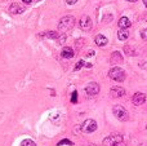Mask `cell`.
I'll use <instances>...</instances> for the list:
<instances>
[{
    "instance_id": "cell-27",
    "label": "cell",
    "mask_w": 147,
    "mask_h": 146,
    "mask_svg": "<svg viewBox=\"0 0 147 146\" xmlns=\"http://www.w3.org/2000/svg\"><path fill=\"white\" fill-rule=\"evenodd\" d=\"M115 146H125L124 142H120V144H117V145H115Z\"/></svg>"
},
{
    "instance_id": "cell-16",
    "label": "cell",
    "mask_w": 147,
    "mask_h": 146,
    "mask_svg": "<svg viewBox=\"0 0 147 146\" xmlns=\"http://www.w3.org/2000/svg\"><path fill=\"white\" fill-rule=\"evenodd\" d=\"M128 38H129V31L128 30H120L119 32H117V39H119V40L124 41V40H127Z\"/></svg>"
},
{
    "instance_id": "cell-6",
    "label": "cell",
    "mask_w": 147,
    "mask_h": 146,
    "mask_svg": "<svg viewBox=\"0 0 147 146\" xmlns=\"http://www.w3.org/2000/svg\"><path fill=\"white\" fill-rule=\"evenodd\" d=\"M79 26H80L81 30L89 31L92 28V26H93L90 17H89V16H83V17L80 18V21H79Z\"/></svg>"
},
{
    "instance_id": "cell-9",
    "label": "cell",
    "mask_w": 147,
    "mask_h": 146,
    "mask_svg": "<svg viewBox=\"0 0 147 146\" xmlns=\"http://www.w3.org/2000/svg\"><path fill=\"white\" fill-rule=\"evenodd\" d=\"M125 95V89L123 87H112L110 89V96L112 98H120Z\"/></svg>"
},
{
    "instance_id": "cell-3",
    "label": "cell",
    "mask_w": 147,
    "mask_h": 146,
    "mask_svg": "<svg viewBox=\"0 0 147 146\" xmlns=\"http://www.w3.org/2000/svg\"><path fill=\"white\" fill-rule=\"evenodd\" d=\"M112 113H114L115 118L120 122H127L129 119V114L125 110V107H123L121 105H115L112 107Z\"/></svg>"
},
{
    "instance_id": "cell-22",
    "label": "cell",
    "mask_w": 147,
    "mask_h": 146,
    "mask_svg": "<svg viewBox=\"0 0 147 146\" xmlns=\"http://www.w3.org/2000/svg\"><path fill=\"white\" fill-rule=\"evenodd\" d=\"M141 38H142L143 40H147V28L142 30V32H141Z\"/></svg>"
},
{
    "instance_id": "cell-13",
    "label": "cell",
    "mask_w": 147,
    "mask_h": 146,
    "mask_svg": "<svg viewBox=\"0 0 147 146\" xmlns=\"http://www.w3.org/2000/svg\"><path fill=\"white\" fill-rule=\"evenodd\" d=\"M94 41H96V44H97L98 47H105V45H107V43H109L107 38H106L105 35H102V34L97 35L96 39H94Z\"/></svg>"
},
{
    "instance_id": "cell-10",
    "label": "cell",
    "mask_w": 147,
    "mask_h": 146,
    "mask_svg": "<svg viewBox=\"0 0 147 146\" xmlns=\"http://www.w3.org/2000/svg\"><path fill=\"white\" fill-rule=\"evenodd\" d=\"M123 62V56L120 52H112L111 57H110V64L111 65H119Z\"/></svg>"
},
{
    "instance_id": "cell-26",
    "label": "cell",
    "mask_w": 147,
    "mask_h": 146,
    "mask_svg": "<svg viewBox=\"0 0 147 146\" xmlns=\"http://www.w3.org/2000/svg\"><path fill=\"white\" fill-rule=\"evenodd\" d=\"M22 1H23V3H25V4H30V3H31V1H32V0H22Z\"/></svg>"
},
{
    "instance_id": "cell-29",
    "label": "cell",
    "mask_w": 147,
    "mask_h": 146,
    "mask_svg": "<svg viewBox=\"0 0 147 146\" xmlns=\"http://www.w3.org/2000/svg\"><path fill=\"white\" fill-rule=\"evenodd\" d=\"M128 1H132V3H134V1H138V0H128Z\"/></svg>"
},
{
    "instance_id": "cell-1",
    "label": "cell",
    "mask_w": 147,
    "mask_h": 146,
    "mask_svg": "<svg viewBox=\"0 0 147 146\" xmlns=\"http://www.w3.org/2000/svg\"><path fill=\"white\" fill-rule=\"evenodd\" d=\"M74 25H75V17L74 16H65V17H62L59 20L58 28L59 31H67L70 28H72Z\"/></svg>"
},
{
    "instance_id": "cell-19",
    "label": "cell",
    "mask_w": 147,
    "mask_h": 146,
    "mask_svg": "<svg viewBox=\"0 0 147 146\" xmlns=\"http://www.w3.org/2000/svg\"><path fill=\"white\" fill-rule=\"evenodd\" d=\"M63 145H74V142L72 141H70L69 139H63V140H61V141H58V144H57V146H63Z\"/></svg>"
},
{
    "instance_id": "cell-2",
    "label": "cell",
    "mask_w": 147,
    "mask_h": 146,
    "mask_svg": "<svg viewBox=\"0 0 147 146\" xmlns=\"http://www.w3.org/2000/svg\"><path fill=\"white\" fill-rule=\"evenodd\" d=\"M109 76L111 78L112 80H115V82L120 83V82H124L125 80V76H127V74H125V71L121 69V67H112L111 70L109 71Z\"/></svg>"
},
{
    "instance_id": "cell-25",
    "label": "cell",
    "mask_w": 147,
    "mask_h": 146,
    "mask_svg": "<svg viewBox=\"0 0 147 146\" xmlns=\"http://www.w3.org/2000/svg\"><path fill=\"white\" fill-rule=\"evenodd\" d=\"M141 67H142V69H146V70H147V62H142V64H141Z\"/></svg>"
},
{
    "instance_id": "cell-11",
    "label": "cell",
    "mask_w": 147,
    "mask_h": 146,
    "mask_svg": "<svg viewBox=\"0 0 147 146\" xmlns=\"http://www.w3.org/2000/svg\"><path fill=\"white\" fill-rule=\"evenodd\" d=\"M23 12H25V8L23 7H20V5L16 4V3L10 4V7H9V13L10 14H20V13H23Z\"/></svg>"
},
{
    "instance_id": "cell-18",
    "label": "cell",
    "mask_w": 147,
    "mask_h": 146,
    "mask_svg": "<svg viewBox=\"0 0 147 146\" xmlns=\"http://www.w3.org/2000/svg\"><path fill=\"white\" fill-rule=\"evenodd\" d=\"M21 146H36V144L30 139H25L22 142H21Z\"/></svg>"
},
{
    "instance_id": "cell-28",
    "label": "cell",
    "mask_w": 147,
    "mask_h": 146,
    "mask_svg": "<svg viewBox=\"0 0 147 146\" xmlns=\"http://www.w3.org/2000/svg\"><path fill=\"white\" fill-rule=\"evenodd\" d=\"M143 4H145V7L147 8V0H143Z\"/></svg>"
},
{
    "instance_id": "cell-4",
    "label": "cell",
    "mask_w": 147,
    "mask_h": 146,
    "mask_svg": "<svg viewBox=\"0 0 147 146\" xmlns=\"http://www.w3.org/2000/svg\"><path fill=\"white\" fill-rule=\"evenodd\" d=\"M123 142V136L119 133H112L103 140V146H115Z\"/></svg>"
},
{
    "instance_id": "cell-31",
    "label": "cell",
    "mask_w": 147,
    "mask_h": 146,
    "mask_svg": "<svg viewBox=\"0 0 147 146\" xmlns=\"http://www.w3.org/2000/svg\"><path fill=\"white\" fill-rule=\"evenodd\" d=\"M146 128H147V126H146Z\"/></svg>"
},
{
    "instance_id": "cell-15",
    "label": "cell",
    "mask_w": 147,
    "mask_h": 146,
    "mask_svg": "<svg viewBox=\"0 0 147 146\" xmlns=\"http://www.w3.org/2000/svg\"><path fill=\"white\" fill-rule=\"evenodd\" d=\"M41 38H47V39H56V40H58L61 36H59V34L57 32V31H47V32L41 34Z\"/></svg>"
},
{
    "instance_id": "cell-20",
    "label": "cell",
    "mask_w": 147,
    "mask_h": 146,
    "mask_svg": "<svg viewBox=\"0 0 147 146\" xmlns=\"http://www.w3.org/2000/svg\"><path fill=\"white\" fill-rule=\"evenodd\" d=\"M83 66H85V62H84L83 59H80V61H79L78 64L75 65V69H74V70H75V71H78V70H80Z\"/></svg>"
},
{
    "instance_id": "cell-24",
    "label": "cell",
    "mask_w": 147,
    "mask_h": 146,
    "mask_svg": "<svg viewBox=\"0 0 147 146\" xmlns=\"http://www.w3.org/2000/svg\"><path fill=\"white\" fill-rule=\"evenodd\" d=\"M93 56H94V51H89L86 53V57H93Z\"/></svg>"
},
{
    "instance_id": "cell-21",
    "label": "cell",
    "mask_w": 147,
    "mask_h": 146,
    "mask_svg": "<svg viewBox=\"0 0 147 146\" xmlns=\"http://www.w3.org/2000/svg\"><path fill=\"white\" fill-rule=\"evenodd\" d=\"M71 102H72V103H76V102H78V92H76V91H74L72 95H71Z\"/></svg>"
},
{
    "instance_id": "cell-8",
    "label": "cell",
    "mask_w": 147,
    "mask_h": 146,
    "mask_svg": "<svg viewBox=\"0 0 147 146\" xmlns=\"http://www.w3.org/2000/svg\"><path fill=\"white\" fill-rule=\"evenodd\" d=\"M146 98H147V96L145 95V93L137 92V93H134V95H133L132 101H133V103H134L136 106H140V105H142V103L146 102Z\"/></svg>"
},
{
    "instance_id": "cell-12",
    "label": "cell",
    "mask_w": 147,
    "mask_h": 146,
    "mask_svg": "<svg viewBox=\"0 0 147 146\" xmlns=\"http://www.w3.org/2000/svg\"><path fill=\"white\" fill-rule=\"evenodd\" d=\"M61 56L63 57V58H72L74 56H75V53H74V49L71 47H63V49H62L61 52Z\"/></svg>"
},
{
    "instance_id": "cell-14",
    "label": "cell",
    "mask_w": 147,
    "mask_h": 146,
    "mask_svg": "<svg viewBox=\"0 0 147 146\" xmlns=\"http://www.w3.org/2000/svg\"><path fill=\"white\" fill-rule=\"evenodd\" d=\"M130 21L128 20V17H121L119 20V27H120V30H127L128 27H130Z\"/></svg>"
},
{
    "instance_id": "cell-5",
    "label": "cell",
    "mask_w": 147,
    "mask_h": 146,
    "mask_svg": "<svg viewBox=\"0 0 147 146\" xmlns=\"http://www.w3.org/2000/svg\"><path fill=\"white\" fill-rule=\"evenodd\" d=\"M97 129V122L93 119H86L83 124H81V132L84 133H92Z\"/></svg>"
},
{
    "instance_id": "cell-17",
    "label": "cell",
    "mask_w": 147,
    "mask_h": 146,
    "mask_svg": "<svg viewBox=\"0 0 147 146\" xmlns=\"http://www.w3.org/2000/svg\"><path fill=\"white\" fill-rule=\"evenodd\" d=\"M124 52L128 54V56H136V54H137V51H136L132 45H125L124 47Z\"/></svg>"
},
{
    "instance_id": "cell-23",
    "label": "cell",
    "mask_w": 147,
    "mask_h": 146,
    "mask_svg": "<svg viewBox=\"0 0 147 146\" xmlns=\"http://www.w3.org/2000/svg\"><path fill=\"white\" fill-rule=\"evenodd\" d=\"M76 1H78V0H66V3L69 5H74V4H76Z\"/></svg>"
},
{
    "instance_id": "cell-30",
    "label": "cell",
    "mask_w": 147,
    "mask_h": 146,
    "mask_svg": "<svg viewBox=\"0 0 147 146\" xmlns=\"http://www.w3.org/2000/svg\"><path fill=\"white\" fill-rule=\"evenodd\" d=\"M90 146H97V145H90Z\"/></svg>"
},
{
    "instance_id": "cell-7",
    "label": "cell",
    "mask_w": 147,
    "mask_h": 146,
    "mask_svg": "<svg viewBox=\"0 0 147 146\" xmlns=\"http://www.w3.org/2000/svg\"><path fill=\"white\" fill-rule=\"evenodd\" d=\"M85 92L88 96H96L99 93V84L96 82H92L89 83L88 85L85 87Z\"/></svg>"
}]
</instances>
